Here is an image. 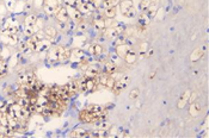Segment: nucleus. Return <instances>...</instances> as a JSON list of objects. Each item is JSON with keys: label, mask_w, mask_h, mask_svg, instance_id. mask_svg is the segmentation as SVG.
<instances>
[{"label": "nucleus", "mask_w": 209, "mask_h": 138, "mask_svg": "<svg viewBox=\"0 0 209 138\" xmlns=\"http://www.w3.org/2000/svg\"><path fill=\"white\" fill-rule=\"evenodd\" d=\"M128 84H129V76H122L120 80H117L115 86L111 88V91H112V93H114L115 95H120L121 92L127 88Z\"/></svg>", "instance_id": "1"}, {"label": "nucleus", "mask_w": 209, "mask_h": 138, "mask_svg": "<svg viewBox=\"0 0 209 138\" xmlns=\"http://www.w3.org/2000/svg\"><path fill=\"white\" fill-rule=\"evenodd\" d=\"M60 6V0H44L43 2V8L47 15H54Z\"/></svg>", "instance_id": "2"}, {"label": "nucleus", "mask_w": 209, "mask_h": 138, "mask_svg": "<svg viewBox=\"0 0 209 138\" xmlns=\"http://www.w3.org/2000/svg\"><path fill=\"white\" fill-rule=\"evenodd\" d=\"M79 119L85 124H92L98 122V117L94 114V113H91L90 111H87L86 108H84L80 113H79Z\"/></svg>", "instance_id": "3"}, {"label": "nucleus", "mask_w": 209, "mask_h": 138, "mask_svg": "<svg viewBox=\"0 0 209 138\" xmlns=\"http://www.w3.org/2000/svg\"><path fill=\"white\" fill-rule=\"evenodd\" d=\"M41 41L36 35H32L29 37L28 42H26V45L30 49L31 51H39L41 50Z\"/></svg>", "instance_id": "4"}, {"label": "nucleus", "mask_w": 209, "mask_h": 138, "mask_svg": "<svg viewBox=\"0 0 209 138\" xmlns=\"http://www.w3.org/2000/svg\"><path fill=\"white\" fill-rule=\"evenodd\" d=\"M55 15H56L57 22H60L61 24H67L70 19L66 7H59L57 8V11L55 12Z\"/></svg>", "instance_id": "5"}, {"label": "nucleus", "mask_w": 209, "mask_h": 138, "mask_svg": "<svg viewBox=\"0 0 209 138\" xmlns=\"http://www.w3.org/2000/svg\"><path fill=\"white\" fill-rule=\"evenodd\" d=\"M75 7H77V10L81 15L89 13V12H91V11H94V8H96L93 4H91L90 1H85V0H81Z\"/></svg>", "instance_id": "6"}, {"label": "nucleus", "mask_w": 209, "mask_h": 138, "mask_svg": "<svg viewBox=\"0 0 209 138\" xmlns=\"http://www.w3.org/2000/svg\"><path fill=\"white\" fill-rule=\"evenodd\" d=\"M67 12H68V15H70V19H73V20H75V22H81V19H83V17H81V13L79 12L77 10V7H74V6H68L67 5Z\"/></svg>", "instance_id": "7"}, {"label": "nucleus", "mask_w": 209, "mask_h": 138, "mask_svg": "<svg viewBox=\"0 0 209 138\" xmlns=\"http://www.w3.org/2000/svg\"><path fill=\"white\" fill-rule=\"evenodd\" d=\"M129 50H132V46L129 45V44H127V43L116 46V54L117 56L121 57V58H124V56L128 54Z\"/></svg>", "instance_id": "8"}, {"label": "nucleus", "mask_w": 209, "mask_h": 138, "mask_svg": "<svg viewBox=\"0 0 209 138\" xmlns=\"http://www.w3.org/2000/svg\"><path fill=\"white\" fill-rule=\"evenodd\" d=\"M67 86V91H68V95L70 97H73V95H75L78 92H79V84H78V80H73V81H70L68 84H66Z\"/></svg>", "instance_id": "9"}, {"label": "nucleus", "mask_w": 209, "mask_h": 138, "mask_svg": "<svg viewBox=\"0 0 209 138\" xmlns=\"http://www.w3.org/2000/svg\"><path fill=\"white\" fill-rule=\"evenodd\" d=\"M70 137H78V138H85L89 137V131H86L85 129L83 127H78V129H74L70 133Z\"/></svg>", "instance_id": "10"}, {"label": "nucleus", "mask_w": 209, "mask_h": 138, "mask_svg": "<svg viewBox=\"0 0 209 138\" xmlns=\"http://www.w3.org/2000/svg\"><path fill=\"white\" fill-rule=\"evenodd\" d=\"M99 75V68L96 66H89L85 70V77H96Z\"/></svg>", "instance_id": "11"}, {"label": "nucleus", "mask_w": 209, "mask_h": 138, "mask_svg": "<svg viewBox=\"0 0 209 138\" xmlns=\"http://www.w3.org/2000/svg\"><path fill=\"white\" fill-rule=\"evenodd\" d=\"M204 50H206V46H204V48H197L194 53L190 55V60H191L193 62L198 61L202 56L204 55Z\"/></svg>", "instance_id": "12"}, {"label": "nucleus", "mask_w": 209, "mask_h": 138, "mask_svg": "<svg viewBox=\"0 0 209 138\" xmlns=\"http://www.w3.org/2000/svg\"><path fill=\"white\" fill-rule=\"evenodd\" d=\"M92 25L96 30L102 31L107 29V28H105V20H104L103 18H94L92 22Z\"/></svg>", "instance_id": "13"}, {"label": "nucleus", "mask_w": 209, "mask_h": 138, "mask_svg": "<svg viewBox=\"0 0 209 138\" xmlns=\"http://www.w3.org/2000/svg\"><path fill=\"white\" fill-rule=\"evenodd\" d=\"M70 50L68 48H63V46H60V56H59V61H66L70 57Z\"/></svg>", "instance_id": "14"}, {"label": "nucleus", "mask_w": 209, "mask_h": 138, "mask_svg": "<svg viewBox=\"0 0 209 138\" xmlns=\"http://www.w3.org/2000/svg\"><path fill=\"white\" fill-rule=\"evenodd\" d=\"M136 58H138V56L135 54V51L134 50H129L128 51V54L124 56V61L125 63H128V64H133V63H135L136 62Z\"/></svg>", "instance_id": "15"}, {"label": "nucleus", "mask_w": 209, "mask_h": 138, "mask_svg": "<svg viewBox=\"0 0 209 138\" xmlns=\"http://www.w3.org/2000/svg\"><path fill=\"white\" fill-rule=\"evenodd\" d=\"M200 112H201V105L197 104V102H191L190 108H189V113L193 117H196V115L200 114Z\"/></svg>", "instance_id": "16"}, {"label": "nucleus", "mask_w": 209, "mask_h": 138, "mask_svg": "<svg viewBox=\"0 0 209 138\" xmlns=\"http://www.w3.org/2000/svg\"><path fill=\"white\" fill-rule=\"evenodd\" d=\"M104 69H105V73H107V74L111 75V74H114L115 71H117V66H116V63H115V62L109 61V62L105 63Z\"/></svg>", "instance_id": "17"}, {"label": "nucleus", "mask_w": 209, "mask_h": 138, "mask_svg": "<svg viewBox=\"0 0 209 138\" xmlns=\"http://www.w3.org/2000/svg\"><path fill=\"white\" fill-rule=\"evenodd\" d=\"M104 35L108 37L109 39H116L118 36H121L118 32L116 31L115 28H107V30L104 32Z\"/></svg>", "instance_id": "18"}, {"label": "nucleus", "mask_w": 209, "mask_h": 138, "mask_svg": "<svg viewBox=\"0 0 209 138\" xmlns=\"http://www.w3.org/2000/svg\"><path fill=\"white\" fill-rule=\"evenodd\" d=\"M37 22V17L35 15H29L25 18V28H34Z\"/></svg>", "instance_id": "19"}, {"label": "nucleus", "mask_w": 209, "mask_h": 138, "mask_svg": "<svg viewBox=\"0 0 209 138\" xmlns=\"http://www.w3.org/2000/svg\"><path fill=\"white\" fill-rule=\"evenodd\" d=\"M190 91H185V93L182 95V98L179 99V101H178V108H183L184 106H185V104L188 102V99H189V97H190Z\"/></svg>", "instance_id": "20"}, {"label": "nucleus", "mask_w": 209, "mask_h": 138, "mask_svg": "<svg viewBox=\"0 0 209 138\" xmlns=\"http://www.w3.org/2000/svg\"><path fill=\"white\" fill-rule=\"evenodd\" d=\"M17 82H18L19 86H23V87H25L26 84H28V71H25V73H20V74L18 75Z\"/></svg>", "instance_id": "21"}, {"label": "nucleus", "mask_w": 209, "mask_h": 138, "mask_svg": "<svg viewBox=\"0 0 209 138\" xmlns=\"http://www.w3.org/2000/svg\"><path fill=\"white\" fill-rule=\"evenodd\" d=\"M59 56H60V46H55L50 50L49 53V57L53 61H59Z\"/></svg>", "instance_id": "22"}, {"label": "nucleus", "mask_w": 209, "mask_h": 138, "mask_svg": "<svg viewBox=\"0 0 209 138\" xmlns=\"http://www.w3.org/2000/svg\"><path fill=\"white\" fill-rule=\"evenodd\" d=\"M134 6V4H133L132 0H123L122 2H121V11H122V13H125L128 10L130 7H133Z\"/></svg>", "instance_id": "23"}, {"label": "nucleus", "mask_w": 209, "mask_h": 138, "mask_svg": "<svg viewBox=\"0 0 209 138\" xmlns=\"http://www.w3.org/2000/svg\"><path fill=\"white\" fill-rule=\"evenodd\" d=\"M90 53L94 56H101L103 54V48H102L99 44H93L91 48H90Z\"/></svg>", "instance_id": "24"}, {"label": "nucleus", "mask_w": 209, "mask_h": 138, "mask_svg": "<svg viewBox=\"0 0 209 138\" xmlns=\"http://www.w3.org/2000/svg\"><path fill=\"white\" fill-rule=\"evenodd\" d=\"M149 22H151V18L148 17L147 13H145V12H142L141 15H139V24L140 25H148L149 24Z\"/></svg>", "instance_id": "25"}, {"label": "nucleus", "mask_w": 209, "mask_h": 138, "mask_svg": "<svg viewBox=\"0 0 209 138\" xmlns=\"http://www.w3.org/2000/svg\"><path fill=\"white\" fill-rule=\"evenodd\" d=\"M120 2V0H102V5L105 8L116 7V5Z\"/></svg>", "instance_id": "26"}, {"label": "nucleus", "mask_w": 209, "mask_h": 138, "mask_svg": "<svg viewBox=\"0 0 209 138\" xmlns=\"http://www.w3.org/2000/svg\"><path fill=\"white\" fill-rule=\"evenodd\" d=\"M104 15H105V17H108V18H114V17L117 15L116 7H108V8H105V11H104Z\"/></svg>", "instance_id": "27"}, {"label": "nucleus", "mask_w": 209, "mask_h": 138, "mask_svg": "<svg viewBox=\"0 0 209 138\" xmlns=\"http://www.w3.org/2000/svg\"><path fill=\"white\" fill-rule=\"evenodd\" d=\"M97 130H104V131H108L111 126H110V124L108 122H105V120H102L99 124H97Z\"/></svg>", "instance_id": "28"}, {"label": "nucleus", "mask_w": 209, "mask_h": 138, "mask_svg": "<svg viewBox=\"0 0 209 138\" xmlns=\"http://www.w3.org/2000/svg\"><path fill=\"white\" fill-rule=\"evenodd\" d=\"M7 71V67H6V63L2 58H0V77H2Z\"/></svg>", "instance_id": "29"}, {"label": "nucleus", "mask_w": 209, "mask_h": 138, "mask_svg": "<svg viewBox=\"0 0 209 138\" xmlns=\"http://www.w3.org/2000/svg\"><path fill=\"white\" fill-rule=\"evenodd\" d=\"M50 48V43H49V41H47V39H42L41 41V50L39 51H46Z\"/></svg>", "instance_id": "30"}, {"label": "nucleus", "mask_w": 209, "mask_h": 138, "mask_svg": "<svg viewBox=\"0 0 209 138\" xmlns=\"http://www.w3.org/2000/svg\"><path fill=\"white\" fill-rule=\"evenodd\" d=\"M7 42L11 44V45H15L17 44V42H18V38H17V36H16V33H11V35H7Z\"/></svg>", "instance_id": "31"}, {"label": "nucleus", "mask_w": 209, "mask_h": 138, "mask_svg": "<svg viewBox=\"0 0 209 138\" xmlns=\"http://www.w3.org/2000/svg\"><path fill=\"white\" fill-rule=\"evenodd\" d=\"M108 77H109V74H102V75L99 74V75H98V82H99V84H102V86H105Z\"/></svg>", "instance_id": "32"}, {"label": "nucleus", "mask_w": 209, "mask_h": 138, "mask_svg": "<svg viewBox=\"0 0 209 138\" xmlns=\"http://www.w3.org/2000/svg\"><path fill=\"white\" fill-rule=\"evenodd\" d=\"M139 94H140L139 88H134V89H132V91H130V93H129V98H130V99H132V100L138 99Z\"/></svg>", "instance_id": "33"}, {"label": "nucleus", "mask_w": 209, "mask_h": 138, "mask_svg": "<svg viewBox=\"0 0 209 138\" xmlns=\"http://www.w3.org/2000/svg\"><path fill=\"white\" fill-rule=\"evenodd\" d=\"M115 84H116V80L114 79V77H111L110 75H109V77H108V80H107V84H105V86L108 87V88H112L114 86H115Z\"/></svg>", "instance_id": "34"}, {"label": "nucleus", "mask_w": 209, "mask_h": 138, "mask_svg": "<svg viewBox=\"0 0 209 138\" xmlns=\"http://www.w3.org/2000/svg\"><path fill=\"white\" fill-rule=\"evenodd\" d=\"M135 15H136V8L134 7V6L130 7L128 11H127V12H125V13H124V15H125V17H128V18H133Z\"/></svg>", "instance_id": "35"}, {"label": "nucleus", "mask_w": 209, "mask_h": 138, "mask_svg": "<svg viewBox=\"0 0 209 138\" xmlns=\"http://www.w3.org/2000/svg\"><path fill=\"white\" fill-rule=\"evenodd\" d=\"M151 1H152V0H141L140 8H141V10H147V8L149 7V5H151Z\"/></svg>", "instance_id": "36"}, {"label": "nucleus", "mask_w": 209, "mask_h": 138, "mask_svg": "<svg viewBox=\"0 0 209 138\" xmlns=\"http://www.w3.org/2000/svg\"><path fill=\"white\" fill-rule=\"evenodd\" d=\"M147 49H148L147 42H145V43H142V44L140 45V54H141V56H145V53H146Z\"/></svg>", "instance_id": "37"}, {"label": "nucleus", "mask_w": 209, "mask_h": 138, "mask_svg": "<svg viewBox=\"0 0 209 138\" xmlns=\"http://www.w3.org/2000/svg\"><path fill=\"white\" fill-rule=\"evenodd\" d=\"M124 43H127V38L124 37V38H122V37H117L116 39H115V44H116V46L117 45H121V44H124Z\"/></svg>", "instance_id": "38"}, {"label": "nucleus", "mask_w": 209, "mask_h": 138, "mask_svg": "<svg viewBox=\"0 0 209 138\" xmlns=\"http://www.w3.org/2000/svg\"><path fill=\"white\" fill-rule=\"evenodd\" d=\"M46 33L49 36V37H54L55 33H56V31H55L54 28H47L46 29Z\"/></svg>", "instance_id": "39"}, {"label": "nucleus", "mask_w": 209, "mask_h": 138, "mask_svg": "<svg viewBox=\"0 0 209 138\" xmlns=\"http://www.w3.org/2000/svg\"><path fill=\"white\" fill-rule=\"evenodd\" d=\"M79 67L83 69V70H86V69H87V67H89V62L86 61V60H83V61L80 62Z\"/></svg>", "instance_id": "40"}, {"label": "nucleus", "mask_w": 209, "mask_h": 138, "mask_svg": "<svg viewBox=\"0 0 209 138\" xmlns=\"http://www.w3.org/2000/svg\"><path fill=\"white\" fill-rule=\"evenodd\" d=\"M196 98H197V93H190V97H189L188 101H189V102L191 104V102H194Z\"/></svg>", "instance_id": "41"}, {"label": "nucleus", "mask_w": 209, "mask_h": 138, "mask_svg": "<svg viewBox=\"0 0 209 138\" xmlns=\"http://www.w3.org/2000/svg\"><path fill=\"white\" fill-rule=\"evenodd\" d=\"M89 1L94 5V7H99L102 5V0H89Z\"/></svg>", "instance_id": "42"}, {"label": "nucleus", "mask_w": 209, "mask_h": 138, "mask_svg": "<svg viewBox=\"0 0 209 138\" xmlns=\"http://www.w3.org/2000/svg\"><path fill=\"white\" fill-rule=\"evenodd\" d=\"M43 2H44L43 0H35V6H36V7H39V6H41Z\"/></svg>", "instance_id": "43"}, {"label": "nucleus", "mask_w": 209, "mask_h": 138, "mask_svg": "<svg viewBox=\"0 0 209 138\" xmlns=\"http://www.w3.org/2000/svg\"><path fill=\"white\" fill-rule=\"evenodd\" d=\"M154 75H155V71L151 73V74H149V79H153V77H154Z\"/></svg>", "instance_id": "44"}]
</instances>
